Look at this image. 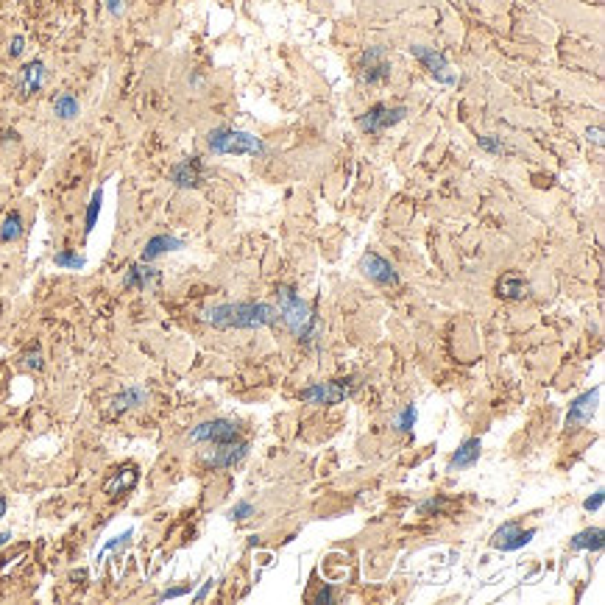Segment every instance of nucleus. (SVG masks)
I'll return each instance as SVG.
<instances>
[{"instance_id": "obj_30", "label": "nucleus", "mask_w": 605, "mask_h": 605, "mask_svg": "<svg viewBox=\"0 0 605 605\" xmlns=\"http://www.w3.org/2000/svg\"><path fill=\"white\" fill-rule=\"evenodd\" d=\"M235 522H243V519H249V516H254V505L251 502H237V505L232 508V514H229Z\"/></svg>"}, {"instance_id": "obj_21", "label": "nucleus", "mask_w": 605, "mask_h": 605, "mask_svg": "<svg viewBox=\"0 0 605 605\" xmlns=\"http://www.w3.org/2000/svg\"><path fill=\"white\" fill-rule=\"evenodd\" d=\"M572 547H575V550H588V552H602V547H605L602 530H599V527L580 530V533L572 539Z\"/></svg>"}, {"instance_id": "obj_13", "label": "nucleus", "mask_w": 605, "mask_h": 605, "mask_svg": "<svg viewBox=\"0 0 605 605\" xmlns=\"http://www.w3.org/2000/svg\"><path fill=\"white\" fill-rule=\"evenodd\" d=\"M170 181L181 190H195L204 181V162L198 156H184L170 168Z\"/></svg>"}, {"instance_id": "obj_9", "label": "nucleus", "mask_w": 605, "mask_h": 605, "mask_svg": "<svg viewBox=\"0 0 605 605\" xmlns=\"http://www.w3.org/2000/svg\"><path fill=\"white\" fill-rule=\"evenodd\" d=\"M360 78L371 87L377 84H385L390 81V62H388V53L385 48H368L363 56H360Z\"/></svg>"}, {"instance_id": "obj_3", "label": "nucleus", "mask_w": 605, "mask_h": 605, "mask_svg": "<svg viewBox=\"0 0 605 605\" xmlns=\"http://www.w3.org/2000/svg\"><path fill=\"white\" fill-rule=\"evenodd\" d=\"M207 145L213 154H251V156H262L268 154L265 143L249 132H240V129H229V126H221V129H213L207 134Z\"/></svg>"}, {"instance_id": "obj_20", "label": "nucleus", "mask_w": 605, "mask_h": 605, "mask_svg": "<svg viewBox=\"0 0 605 605\" xmlns=\"http://www.w3.org/2000/svg\"><path fill=\"white\" fill-rule=\"evenodd\" d=\"M145 399H148L145 388H140V385H132V388L120 390V393L112 399V413H115V416H120V413H126V410H132V408L143 405Z\"/></svg>"}, {"instance_id": "obj_7", "label": "nucleus", "mask_w": 605, "mask_h": 605, "mask_svg": "<svg viewBox=\"0 0 605 605\" xmlns=\"http://www.w3.org/2000/svg\"><path fill=\"white\" fill-rule=\"evenodd\" d=\"M249 449H251L249 441H240V438L224 441V444H215V449L204 455V463L213 469H235L249 458Z\"/></svg>"}, {"instance_id": "obj_33", "label": "nucleus", "mask_w": 605, "mask_h": 605, "mask_svg": "<svg viewBox=\"0 0 605 605\" xmlns=\"http://www.w3.org/2000/svg\"><path fill=\"white\" fill-rule=\"evenodd\" d=\"M190 591V586H176V588H168V591H162L159 594V599H176V597H181V594H187Z\"/></svg>"}, {"instance_id": "obj_29", "label": "nucleus", "mask_w": 605, "mask_h": 605, "mask_svg": "<svg viewBox=\"0 0 605 605\" xmlns=\"http://www.w3.org/2000/svg\"><path fill=\"white\" fill-rule=\"evenodd\" d=\"M132 536H134V530H126V533H120V536H115L112 541H107V547L100 550V555H107V552H112V550H120V547H126L129 541H132Z\"/></svg>"}, {"instance_id": "obj_11", "label": "nucleus", "mask_w": 605, "mask_h": 605, "mask_svg": "<svg viewBox=\"0 0 605 605\" xmlns=\"http://www.w3.org/2000/svg\"><path fill=\"white\" fill-rule=\"evenodd\" d=\"M599 393L602 388H591L586 393H580L572 405H569V413H566V427H586L591 419H594V410H597V401H599Z\"/></svg>"}, {"instance_id": "obj_8", "label": "nucleus", "mask_w": 605, "mask_h": 605, "mask_svg": "<svg viewBox=\"0 0 605 605\" xmlns=\"http://www.w3.org/2000/svg\"><path fill=\"white\" fill-rule=\"evenodd\" d=\"M410 53L424 64V70H427L435 81H441V84H446V87L458 84V75L452 73V67H449V62H446V56H444L441 51H435V48H424V45H413Z\"/></svg>"}, {"instance_id": "obj_6", "label": "nucleus", "mask_w": 605, "mask_h": 605, "mask_svg": "<svg viewBox=\"0 0 605 605\" xmlns=\"http://www.w3.org/2000/svg\"><path fill=\"white\" fill-rule=\"evenodd\" d=\"M405 118H408V107H385V104H377V107H371L365 115H360L357 126H360L363 132L382 134V132H388L390 126L401 123Z\"/></svg>"}, {"instance_id": "obj_37", "label": "nucleus", "mask_w": 605, "mask_h": 605, "mask_svg": "<svg viewBox=\"0 0 605 605\" xmlns=\"http://www.w3.org/2000/svg\"><path fill=\"white\" fill-rule=\"evenodd\" d=\"M107 9L112 15H123V0H107Z\"/></svg>"}, {"instance_id": "obj_28", "label": "nucleus", "mask_w": 605, "mask_h": 605, "mask_svg": "<svg viewBox=\"0 0 605 605\" xmlns=\"http://www.w3.org/2000/svg\"><path fill=\"white\" fill-rule=\"evenodd\" d=\"M23 363H26V368H31V371H42V368H45V363H42V352H39L37 343L23 354Z\"/></svg>"}, {"instance_id": "obj_16", "label": "nucleus", "mask_w": 605, "mask_h": 605, "mask_svg": "<svg viewBox=\"0 0 605 605\" xmlns=\"http://www.w3.org/2000/svg\"><path fill=\"white\" fill-rule=\"evenodd\" d=\"M137 480H140L137 466L126 463V466H120V469L104 482V494H109V496H123V494H129V491L137 485Z\"/></svg>"}, {"instance_id": "obj_32", "label": "nucleus", "mask_w": 605, "mask_h": 605, "mask_svg": "<svg viewBox=\"0 0 605 605\" xmlns=\"http://www.w3.org/2000/svg\"><path fill=\"white\" fill-rule=\"evenodd\" d=\"M602 502H605V491L599 488V491H594V496H588V499L583 502V508H586V511H599Z\"/></svg>"}, {"instance_id": "obj_31", "label": "nucleus", "mask_w": 605, "mask_h": 605, "mask_svg": "<svg viewBox=\"0 0 605 605\" xmlns=\"http://www.w3.org/2000/svg\"><path fill=\"white\" fill-rule=\"evenodd\" d=\"M480 148H482V151H491V154H502V148H505V145H502L499 137H491V134H488V137H480Z\"/></svg>"}, {"instance_id": "obj_15", "label": "nucleus", "mask_w": 605, "mask_h": 605, "mask_svg": "<svg viewBox=\"0 0 605 605\" xmlns=\"http://www.w3.org/2000/svg\"><path fill=\"white\" fill-rule=\"evenodd\" d=\"M480 452H482V444H480V438H466V441L458 446V452L449 458V463H446V471H449V474H455V471L471 469V466L480 460Z\"/></svg>"}, {"instance_id": "obj_26", "label": "nucleus", "mask_w": 605, "mask_h": 605, "mask_svg": "<svg viewBox=\"0 0 605 605\" xmlns=\"http://www.w3.org/2000/svg\"><path fill=\"white\" fill-rule=\"evenodd\" d=\"M446 508H449L446 496H441V494H438V496H433V499L422 502V505H419V514H422V516H441Z\"/></svg>"}, {"instance_id": "obj_14", "label": "nucleus", "mask_w": 605, "mask_h": 605, "mask_svg": "<svg viewBox=\"0 0 605 605\" xmlns=\"http://www.w3.org/2000/svg\"><path fill=\"white\" fill-rule=\"evenodd\" d=\"M156 285H159V271H156V268H151L148 262H134V265H129L126 279H123V287H129V290H151V287H156Z\"/></svg>"}, {"instance_id": "obj_36", "label": "nucleus", "mask_w": 605, "mask_h": 605, "mask_svg": "<svg viewBox=\"0 0 605 605\" xmlns=\"http://www.w3.org/2000/svg\"><path fill=\"white\" fill-rule=\"evenodd\" d=\"M335 599V591L329 588V586H324L321 591H318V597H316V602H332Z\"/></svg>"}, {"instance_id": "obj_24", "label": "nucleus", "mask_w": 605, "mask_h": 605, "mask_svg": "<svg viewBox=\"0 0 605 605\" xmlns=\"http://www.w3.org/2000/svg\"><path fill=\"white\" fill-rule=\"evenodd\" d=\"M100 204H104V190H95L92 192V198H89V207H87V218H84V232L89 235L92 229H95V224H98V215H100Z\"/></svg>"}, {"instance_id": "obj_1", "label": "nucleus", "mask_w": 605, "mask_h": 605, "mask_svg": "<svg viewBox=\"0 0 605 605\" xmlns=\"http://www.w3.org/2000/svg\"><path fill=\"white\" fill-rule=\"evenodd\" d=\"M204 321L215 329H260L279 321V310L265 301H237L204 310Z\"/></svg>"}, {"instance_id": "obj_23", "label": "nucleus", "mask_w": 605, "mask_h": 605, "mask_svg": "<svg viewBox=\"0 0 605 605\" xmlns=\"http://www.w3.org/2000/svg\"><path fill=\"white\" fill-rule=\"evenodd\" d=\"M20 237H23V218H20V213H9L3 218V226H0V240H3V243H15Z\"/></svg>"}, {"instance_id": "obj_10", "label": "nucleus", "mask_w": 605, "mask_h": 605, "mask_svg": "<svg viewBox=\"0 0 605 605\" xmlns=\"http://www.w3.org/2000/svg\"><path fill=\"white\" fill-rule=\"evenodd\" d=\"M536 539V530H522L519 522H505L502 527H496V533L491 536V547L502 550V552H516L522 547H527Z\"/></svg>"}, {"instance_id": "obj_4", "label": "nucleus", "mask_w": 605, "mask_h": 605, "mask_svg": "<svg viewBox=\"0 0 605 605\" xmlns=\"http://www.w3.org/2000/svg\"><path fill=\"white\" fill-rule=\"evenodd\" d=\"M357 388L354 379H332V382H316L310 388L301 390V401H307V405H318V408H327V405H341V401Z\"/></svg>"}, {"instance_id": "obj_34", "label": "nucleus", "mask_w": 605, "mask_h": 605, "mask_svg": "<svg viewBox=\"0 0 605 605\" xmlns=\"http://www.w3.org/2000/svg\"><path fill=\"white\" fill-rule=\"evenodd\" d=\"M213 586H215V580H213V577H210V580H207V583H204V586H201V588H198V591H195V597H192V599H195V602H201V599H204V597H207V594H210V588H213Z\"/></svg>"}, {"instance_id": "obj_22", "label": "nucleus", "mask_w": 605, "mask_h": 605, "mask_svg": "<svg viewBox=\"0 0 605 605\" xmlns=\"http://www.w3.org/2000/svg\"><path fill=\"white\" fill-rule=\"evenodd\" d=\"M53 112H56L62 120L78 118V98L70 95V92H59V95L53 98Z\"/></svg>"}, {"instance_id": "obj_5", "label": "nucleus", "mask_w": 605, "mask_h": 605, "mask_svg": "<svg viewBox=\"0 0 605 605\" xmlns=\"http://www.w3.org/2000/svg\"><path fill=\"white\" fill-rule=\"evenodd\" d=\"M187 438L192 444H224V441H235L240 438V427L229 419H210V422H201L195 424Z\"/></svg>"}, {"instance_id": "obj_27", "label": "nucleus", "mask_w": 605, "mask_h": 605, "mask_svg": "<svg viewBox=\"0 0 605 605\" xmlns=\"http://www.w3.org/2000/svg\"><path fill=\"white\" fill-rule=\"evenodd\" d=\"M413 424H416V408H413V405H408L405 410L399 413V419H396V430H399V433H410V430H413Z\"/></svg>"}, {"instance_id": "obj_2", "label": "nucleus", "mask_w": 605, "mask_h": 605, "mask_svg": "<svg viewBox=\"0 0 605 605\" xmlns=\"http://www.w3.org/2000/svg\"><path fill=\"white\" fill-rule=\"evenodd\" d=\"M279 318L285 321V327L293 335H298V341L305 343V346H313L318 341V335H321L318 318L310 310V305H307V301H301V296L293 287H287V285L279 287Z\"/></svg>"}, {"instance_id": "obj_38", "label": "nucleus", "mask_w": 605, "mask_h": 605, "mask_svg": "<svg viewBox=\"0 0 605 605\" xmlns=\"http://www.w3.org/2000/svg\"><path fill=\"white\" fill-rule=\"evenodd\" d=\"M588 140H594L597 145H602V132H599V129H588Z\"/></svg>"}, {"instance_id": "obj_17", "label": "nucleus", "mask_w": 605, "mask_h": 605, "mask_svg": "<svg viewBox=\"0 0 605 605\" xmlns=\"http://www.w3.org/2000/svg\"><path fill=\"white\" fill-rule=\"evenodd\" d=\"M496 296L508 298V301H522V298L530 296V282L519 273H505L496 282Z\"/></svg>"}, {"instance_id": "obj_35", "label": "nucleus", "mask_w": 605, "mask_h": 605, "mask_svg": "<svg viewBox=\"0 0 605 605\" xmlns=\"http://www.w3.org/2000/svg\"><path fill=\"white\" fill-rule=\"evenodd\" d=\"M23 45H26V39L17 34V37L12 39V48H9V53H12V56H20V53H23Z\"/></svg>"}, {"instance_id": "obj_18", "label": "nucleus", "mask_w": 605, "mask_h": 605, "mask_svg": "<svg viewBox=\"0 0 605 605\" xmlns=\"http://www.w3.org/2000/svg\"><path fill=\"white\" fill-rule=\"evenodd\" d=\"M45 75H48V70H45V64L39 59L23 64V70H20V92L23 95H37L42 89V84H45Z\"/></svg>"}, {"instance_id": "obj_19", "label": "nucleus", "mask_w": 605, "mask_h": 605, "mask_svg": "<svg viewBox=\"0 0 605 605\" xmlns=\"http://www.w3.org/2000/svg\"><path fill=\"white\" fill-rule=\"evenodd\" d=\"M179 249H184V240H179V237H173V235H156V237H151V240L145 243V249H143V262H154L156 257H162V254H168V251H179Z\"/></svg>"}, {"instance_id": "obj_12", "label": "nucleus", "mask_w": 605, "mask_h": 605, "mask_svg": "<svg viewBox=\"0 0 605 605\" xmlns=\"http://www.w3.org/2000/svg\"><path fill=\"white\" fill-rule=\"evenodd\" d=\"M360 271L371 279V282H377V285H390V287H396L399 285V273H396V268L385 260V257H379L377 251H365L363 254V260H360Z\"/></svg>"}, {"instance_id": "obj_39", "label": "nucleus", "mask_w": 605, "mask_h": 605, "mask_svg": "<svg viewBox=\"0 0 605 605\" xmlns=\"http://www.w3.org/2000/svg\"><path fill=\"white\" fill-rule=\"evenodd\" d=\"M9 541H12V530H3V533H0V547H6Z\"/></svg>"}, {"instance_id": "obj_40", "label": "nucleus", "mask_w": 605, "mask_h": 605, "mask_svg": "<svg viewBox=\"0 0 605 605\" xmlns=\"http://www.w3.org/2000/svg\"><path fill=\"white\" fill-rule=\"evenodd\" d=\"M3 514H6V496L0 494V519H3Z\"/></svg>"}, {"instance_id": "obj_25", "label": "nucleus", "mask_w": 605, "mask_h": 605, "mask_svg": "<svg viewBox=\"0 0 605 605\" xmlns=\"http://www.w3.org/2000/svg\"><path fill=\"white\" fill-rule=\"evenodd\" d=\"M53 262H56L59 268H67V271H81V268L87 265V257H84V254H78V251H70V249H64V251H59V254L53 257Z\"/></svg>"}]
</instances>
